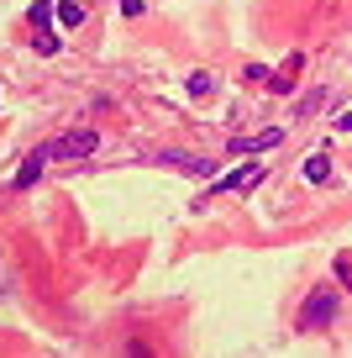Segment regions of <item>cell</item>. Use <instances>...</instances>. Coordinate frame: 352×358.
<instances>
[{
    "mask_svg": "<svg viewBox=\"0 0 352 358\" xmlns=\"http://www.w3.org/2000/svg\"><path fill=\"white\" fill-rule=\"evenodd\" d=\"M337 311H342V301H337V290H310L305 295V306H300V332H326L331 322H337Z\"/></svg>",
    "mask_w": 352,
    "mask_h": 358,
    "instance_id": "obj_1",
    "label": "cell"
},
{
    "mask_svg": "<svg viewBox=\"0 0 352 358\" xmlns=\"http://www.w3.org/2000/svg\"><path fill=\"white\" fill-rule=\"evenodd\" d=\"M53 164V143H37L32 153L22 158V169H16V179H11V190H32L37 179H43V169Z\"/></svg>",
    "mask_w": 352,
    "mask_h": 358,
    "instance_id": "obj_2",
    "label": "cell"
},
{
    "mask_svg": "<svg viewBox=\"0 0 352 358\" xmlns=\"http://www.w3.org/2000/svg\"><path fill=\"white\" fill-rule=\"evenodd\" d=\"M100 148V137L95 132H85V127H79V132H64L53 143V158H64V164H74V158H89Z\"/></svg>",
    "mask_w": 352,
    "mask_h": 358,
    "instance_id": "obj_3",
    "label": "cell"
},
{
    "mask_svg": "<svg viewBox=\"0 0 352 358\" xmlns=\"http://www.w3.org/2000/svg\"><path fill=\"white\" fill-rule=\"evenodd\" d=\"M268 179V169L263 164H247V169H237V174H226L216 185V195H242V190H253V185H263Z\"/></svg>",
    "mask_w": 352,
    "mask_h": 358,
    "instance_id": "obj_4",
    "label": "cell"
},
{
    "mask_svg": "<svg viewBox=\"0 0 352 358\" xmlns=\"http://www.w3.org/2000/svg\"><path fill=\"white\" fill-rule=\"evenodd\" d=\"M153 164H168V169H184V174H210V158H195V153H179V148H163V153H153Z\"/></svg>",
    "mask_w": 352,
    "mask_h": 358,
    "instance_id": "obj_5",
    "label": "cell"
},
{
    "mask_svg": "<svg viewBox=\"0 0 352 358\" xmlns=\"http://www.w3.org/2000/svg\"><path fill=\"white\" fill-rule=\"evenodd\" d=\"M279 143H284V132H279V127H263L258 137H242V143H231V153H274Z\"/></svg>",
    "mask_w": 352,
    "mask_h": 358,
    "instance_id": "obj_6",
    "label": "cell"
},
{
    "mask_svg": "<svg viewBox=\"0 0 352 358\" xmlns=\"http://www.w3.org/2000/svg\"><path fill=\"white\" fill-rule=\"evenodd\" d=\"M300 174H305V185H326V179H331V153H326V148H321V153H310Z\"/></svg>",
    "mask_w": 352,
    "mask_h": 358,
    "instance_id": "obj_7",
    "label": "cell"
},
{
    "mask_svg": "<svg viewBox=\"0 0 352 358\" xmlns=\"http://www.w3.org/2000/svg\"><path fill=\"white\" fill-rule=\"evenodd\" d=\"M326 101H331L326 90H305V95H300V101H295V122H310V116H316V111H321V106H326Z\"/></svg>",
    "mask_w": 352,
    "mask_h": 358,
    "instance_id": "obj_8",
    "label": "cell"
},
{
    "mask_svg": "<svg viewBox=\"0 0 352 358\" xmlns=\"http://www.w3.org/2000/svg\"><path fill=\"white\" fill-rule=\"evenodd\" d=\"M300 64H305V53H289V58H284V74H268V85H274L279 95H289V85H295Z\"/></svg>",
    "mask_w": 352,
    "mask_h": 358,
    "instance_id": "obj_9",
    "label": "cell"
},
{
    "mask_svg": "<svg viewBox=\"0 0 352 358\" xmlns=\"http://www.w3.org/2000/svg\"><path fill=\"white\" fill-rule=\"evenodd\" d=\"M53 16H58V6H47V0H37L32 11H27V22H32L37 32H47V22H53Z\"/></svg>",
    "mask_w": 352,
    "mask_h": 358,
    "instance_id": "obj_10",
    "label": "cell"
},
{
    "mask_svg": "<svg viewBox=\"0 0 352 358\" xmlns=\"http://www.w3.org/2000/svg\"><path fill=\"white\" fill-rule=\"evenodd\" d=\"M58 22H64V27H79V22H85V6H79V0H64V6H58Z\"/></svg>",
    "mask_w": 352,
    "mask_h": 358,
    "instance_id": "obj_11",
    "label": "cell"
},
{
    "mask_svg": "<svg viewBox=\"0 0 352 358\" xmlns=\"http://www.w3.org/2000/svg\"><path fill=\"white\" fill-rule=\"evenodd\" d=\"M210 90H216V79H210L205 69H195V74H189V95H210Z\"/></svg>",
    "mask_w": 352,
    "mask_h": 358,
    "instance_id": "obj_12",
    "label": "cell"
},
{
    "mask_svg": "<svg viewBox=\"0 0 352 358\" xmlns=\"http://www.w3.org/2000/svg\"><path fill=\"white\" fill-rule=\"evenodd\" d=\"M37 53L53 58V53H58V37H53V32H37Z\"/></svg>",
    "mask_w": 352,
    "mask_h": 358,
    "instance_id": "obj_13",
    "label": "cell"
},
{
    "mask_svg": "<svg viewBox=\"0 0 352 358\" xmlns=\"http://www.w3.org/2000/svg\"><path fill=\"white\" fill-rule=\"evenodd\" d=\"M337 274L347 280V290H352V253H337Z\"/></svg>",
    "mask_w": 352,
    "mask_h": 358,
    "instance_id": "obj_14",
    "label": "cell"
},
{
    "mask_svg": "<svg viewBox=\"0 0 352 358\" xmlns=\"http://www.w3.org/2000/svg\"><path fill=\"white\" fill-rule=\"evenodd\" d=\"M122 16H147V6L142 0H122Z\"/></svg>",
    "mask_w": 352,
    "mask_h": 358,
    "instance_id": "obj_15",
    "label": "cell"
},
{
    "mask_svg": "<svg viewBox=\"0 0 352 358\" xmlns=\"http://www.w3.org/2000/svg\"><path fill=\"white\" fill-rule=\"evenodd\" d=\"M337 127H342V132H352V111H337Z\"/></svg>",
    "mask_w": 352,
    "mask_h": 358,
    "instance_id": "obj_16",
    "label": "cell"
}]
</instances>
